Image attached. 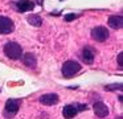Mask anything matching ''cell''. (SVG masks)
Wrapping results in <instances>:
<instances>
[{"label":"cell","instance_id":"8992f818","mask_svg":"<svg viewBox=\"0 0 123 119\" xmlns=\"http://www.w3.org/2000/svg\"><path fill=\"white\" fill-rule=\"evenodd\" d=\"M13 21L7 16H0V34H8L13 32Z\"/></svg>","mask_w":123,"mask_h":119},{"label":"cell","instance_id":"8fae6325","mask_svg":"<svg viewBox=\"0 0 123 119\" xmlns=\"http://www.w3.org/2000/svg\"><path fill=\"white\" fill-rule=\"evenodd\" d=\"M109 25H110V28H112V29H120L123 26V19H122V16H119V15H114V16H110V19H109Z\"/></svg>","mask_w":123,"mask_h":119},{"label":"cell","instance_id":"ba28073f","mask_svg":"<svg viewBox=\"0 0 123 119\" xmlns=\"http://www.w3.org/2000/svg\"><path fill=\"white\" fill-rule=\"evenodd\" d=\"M58 95L54 94V93H49V94H44L40 97V102L43 105H46V106H53L58 102Z\"/></svg>","mask_w":123,"mask_h":119},{"label":"cell","instance_id":"7a4b0ae2","mask_svg":"<svg viewBox=\"0 0 123 119\" xmlns=\"http://www.w3.org/2000/svg\"><path fill=\"white\" fill-rule=\"evenodd\" d=\"M80 70H81L80 63L73 61V60H69L64 63V66H62V75H64L65 78H72V77H74Z\"/></svg>","mask_w":123,"mask_h":119},{"label":"cell","instance_id":"277c9868","mask_svg":"<svg viewBox=\"0 0 123 119\" xmlns=\"http://www.w3.org/2000/svg\"><path fill=\"white\" fill-rule=\"evenodd\" d=\"M20 108V100L19 99H8L4 108V116L6 118H13L17 114Z\"/></svg>","mask_w":123,"mask_h":119},{"label":"cell","instance_id":"5b68a950","mask_svg":"<svg viewBox=\"0 0 123 119\" xmlns=\"http://www.w3.org/2000/svg\"><path fill=\"white\" fill-rule=\"evenodd\" d=\"M110 33L105 26H95V28L91 29V37H93L95 41H99V42H103L109 38Z\"/></svg>","mask_w":123,"mask_h":119},{"label":"cell","instance_id":"9a60e30c","mask_svg":"<svg viewBox=\"0 0 123 119\" xmlns=\"http://www.w3.org/2000/svg\"><path fill=\"white\" fill-rule=\"evenodd\" d=\"M106 90H115V89H122V83H115V85H111V86H106L105 87Z\"/></svg>","mask_w":123,"mask_h":119},{"label":"cell","instance_id":"9c48e42d","mask_svg":"<svg viewBox=\"0 0 123 119\" xmlns=\"http://www.w3.org/2000/svg\"><path fill=\"white\" fill-rule=\"evenodd\" d=\"M94 113L98 118H105L109 115V108L103 102H95L94 103Z\"/></svg>","mask_w":123,"mask_h":119},{"label":"cell","instance_id":"6da1fadb","mask_svg":"<svg viewBox=\"0 0 123 119\" xmlns=\"http://www.w3.org/2000/svg\"><path fill=\"white\" fill-rule=\"evenodd\" d=\"M4 54L11 60H19L23 56V48L17 42H7L4 45Z\"/></svg>","mask_w":123,"mask_h":119},{"label":"cell","instance_id":"30bf717a","mask_svg":"<svg viewBox=\"0 0 123 119\" xmlns=\"http://www.w3.org/2000/svg\"><path fill=\"white\" fill-rule=\"evenodd\" d=\"M94 56H95V52H94L93 49H91L90 46H85L82 49V53H81V57H82V60L85 61L86 63H93L94 61Z\"/></svg>","mask_w":123,"mask_h":119},{"label":"cell","instance_id":"52a82bcc","mask_svg":"<svg viewBox=\"0 0 123 119\" xmlns=\"http://www.w3.org/2000/svg\"><path fill=\"white\" fill-rule=\"evenodd\" d=\"M15 7L19 12H28V11L35 8V3L31 0H19L15 3Z\"/></svg>","mask_w":123,"mask_h":119},{"label":"cell","instance_id":"5bb4252c","mask_svg":"<svg viewBox=\"0 0 123 119\" xmlns=\"http://www.w3.org/2000/svg\"><path fill=\"white\" fill-rule=\"evenodd\" d=\"M77 17H78V15H75V13H68V15L64 16V20L65 21H73V20H75Z\"/></svg>","mask_w":123,"mask_h":119},{"label":"cell","instance_id":"2e32d148","mask_svg":"<svg viewBox=\"0 0 123 119\" xmlns=\"http://www.w3.org/2000/svg\"><path fill=\"white\" fill-rule=\"evenodd\" d=\"M122 57H123V53H119L118 54V65H119V68H122Z\"/></svg>","mask_w":123,"mask_h":119},{"label":"cell","instance_id":"3957f363","mask_svg":"<svg viewBox=\"0 0 123 119\" xmlns=\"http://www.w3.org/2000/svg\"><path fill=\"white\" fill-rule=\"evenodd\" d=\"M81 110H86V105H81V103H73V105H68L62 110V115L66 119H72L80 113Z\"/></svg>","mask_w":123,"mask_h":119},{"label":"cell","instance_id":"7c38bea8","mask_svg":"<svg viewBox=\"0 0 123 119\" xmlns=\"http://www.w3.org/2000/svg\"><path fill=\"white\" fill-rule=\"evenodd\" d=\"M23 62L28 66V68H36V57L32 53H27L23 56Z\"/></svg>","mask_w":123,"mask_h":119},{"label":"cell","instance_id":"4fadbf2b","mask_svg":"<svg viewBox=\"0 0 123 119\" xmlns=\"http://www.w3.org/2000/svg\"><path fill=\"white\" fill-rule=\"evenodd\" d=\"M28 23L35 25V26H40L41 24H43V19L38 15H31L29 17H28Z\"/></svg>","mask_w":123,"mask_h":119}]
</instances>
